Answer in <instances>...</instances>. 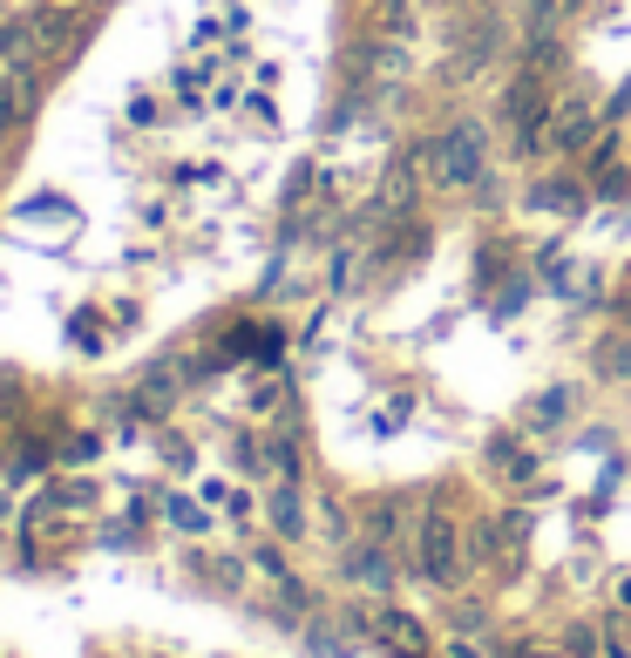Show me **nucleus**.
<instances>
[{
	"mask_svg": "<svg viewBox=\"0 0 631 658\" xmlns=\"http://www.w3.org/2000/svg\"><path fill=\"white\" fill-rule=\"evenodd\" d=\"M449 658H489V651H483L476 638H455V645H449Z\"/></svg>",
	"mask_w": 631,
	"mask_h": 658,
	"instance_id": "nucleus-18",
	"label": "nucleus"
},
{
	"mask_svg": "<svg viewBox=\"0 0 631 658\" xmlns=\"http://www.w3.org/2000/svg\"><path fill=\"white\" fill-rule=\"evenodd\" d=\"M374 632H380L394 651H414V658L428 651V632L414 625V617H401V611H380V617H374Z\"/></svg>",
	"mask_w": 631,
	"mask_h": 658,
	"instance_id": "nucleus-7",
	"label": "nucleus"
},
{
	"mask_svg": "<svg viewBox=\"0 0 631 658\" xmlns=\"http://www.w3.org/2000/svg\"><path fill=\"white\" fill-rule=\"evenodd\" d=\"M130 123H136V130H156V123H164V115H156V96H136V102H130Z\"/></svg>",
	"mask_w": 631,
	"mask_h": 658,
	"instance_id": "nucleus-17",
	"label": "nucleus"
},
{
	"mask_svg": "<svg viewBox=\"0 0 631 658\" xmlns=\"http://www.w3.org/2000/svg\"><path fill=\"white\" fill-rule=\"evenodd\" d=\"M618 604H624V611H631V577H624V584H618Z\"/></svg>",
	"mask_w": 631,
	"mask_h": 658,
	"instance_id": "nucleus-19",
	"label": "nucleus"
},
{
	"mask_svg": "<svg viewBox=\"0 0 631 658\" xmlns=\"http://www.w3.org/2000/svg\"><path fill=\"white\" fill-rule=\"evenodd\" d=\"M34 48H42V42H34V21H8V27H0V62H8V68H27Z\"/></svg>",
	"mask_w": 631,
	"mask_h": 658,
	"instance_id": "nucleus-9",
	"label": "nucleus"
},
{
	"mask_svg": "<svg viewBox=\"0 0 631 658\" xmlns=\"http://www.w3.org/2000/svg\"><path fill=\"white\" fill-rule=\"evenodd\" d=\"M414 550H421V570L435 577V584H455V570H462V564H455V550H462V529H455L442 510H428V516H421Z\"/></svg>",
	"mask_w": 631,
	"mask_h": 658,
	"instance_id": "nucleus-2",
	"label": "nucleus"
},
{
	"mask_svg": "<svg viewBox=\"0 0 631 658\" xmlns=\"http://www.w3.org/2000/svg\"><path fill=\"white\" fill-rule=\"evenodd\" d=\"M598 367H605L611 380H631V339H611V346H605V360H598Z\"/></svg>",
	"mask_w": 631,
	"mask_h": 658,
	"instance_id": "nucleus-15",
	"label": "nucleus"
},
{
	"mask_svg": "<svg viewBox=\"0 0 631 658\" xmlns=\"http://www.w3.org/2000/svg\"><path fill=\"white\" fill-rule=\"evenodd\" d=\"M346 577L353 584H367V591H387V557H380V544H361L346 557Z\"/></svg>",
	"mask_w": 631,
	"mask_h": 658,
	"instance_id": "nucleus-10",
	"label": "nucleus"
},
{
	"mask_svg": "<svg viewBox=\"0 0 631 658\" xmlns=\"http://www.w3.org/2000/svg\"><path fill=\"white\" fill-rule=\"evenodd\" d=\"M245 115L258 130H279V109H272V96H245Z\"/></svg>",
	"mask_w": 631,
	"mask_h": 658,
	"instance_id": "nucleus-16",
	"label": "nucleus"
},
{
	"mask_svg": "<svg viewBox=\"0 0 631 658\" xmlns=\"http://www.w3.org/2000/svg\"><path fill=\"white\" fill-rule=\"evenodd\" d=\"M252 564H258V570H265V577H272L279 591H292V570H286V557L272 550V544H258V550H252Z\"/></svg>",
	"mask_w": 631,
	"mask_h": 658,
	"instance_id": "nucleus-14",
	"label": "nucleus"
},
{
	"mask_svg": "<svg viewBox=\"0 0 631 658\" xmlns=\"http://www.w3.org/2000/svg\"><path fill=\"white\" fill-rule=\"evenodd\" d=\"M428 164L449 190H483L489 183V157H483V123H455L428 143Z\"/></svg>",
	"mask_w": 631,
	"mask_h": 658,
	"instance_id": "nucleus-1",
	"label": "nucleus"
},
{
	"mask_svg": "<svg viewBox=\"0 0 631 658\" xmlns=\"http://www.w3.org/2000/svg\"><path fill=\"white\" fill-rule=\"evenodd\" d=\"M265 516H272V529H279V536H306V502H299V489H292V482L272 489Z\"/></svg>",
	"mask_w": 631,
	"mask_h": 658,
	"instance_id": "nucleus-6",
	"label": "nucleus"
},
{
	"mask_svg": "<svg viewBox=\"0 0 631 658\" xmlns=\"http://www.w3.org/2000/svg\"><path fill=\"white\" fill-rule=\"evenodd\" d=\"M571 408H577V387H550V394H536L523 408V428L543 435V428H557V421H571Z\"/></svg>",
	"mask_w": 631,
	"mask_h": 658,
	"instance_id": "nucleus-4",
	"label": "nucleus"
},
{
	"mask_svg": "<svg viewBox=\"0 0 631 658\" xmlns=\"http://www.w3.org/2000/svg\"><path fill=\"white\" fill-rule=\"evenodd\" d=\"M27 21H34V42H42V48H62L68 34H75V14L62 8V0H48V8H34Z\"/></svg>",
	"mask_w": 631,
	"mask_h": 658,
	"instance_id": "nucleus-8",
	"label": "nucleus"
},
{
	"mask_svg": "<svg viewBox=\"0 0 631 658\" xmlns=\"http://www.w3.org/2000/svg\"><path fill=\"white\" fill-rule=\"evenodd\" d=\"M204 495H211V510H224V516H252V495L231 489V482H204Z\"/></svg>",
	"mask_w": 631,
	"mask_h": 658,
	"instance_id": "nucleus-13",
	"label": "nucleus"
},
{
	"mask_svg": "<svg viewBox=\"0 0 631 658\" xmlns=\"http://www.w3.org/2000/svg\"><path fill=\"white\" fill-rule=\"evenodd\" d=\"M550 143H557L564 157L590 149V143H598V109H590V102H564V109H557V123H550Z\"/></svg>",
	"mask_w": 631,
	"mask_h": 658,
	"instance_id": "nucleus-3",
	"label": "nucleus"
},
{
	"mask_svg": "<svg viewBox=\"0 0 631 658\" xmlns=\"http://www.w3.org/2000/svg\"><path fill=\"white\" fill-rule=\"evenodd\" d=\"M401 523H408V502H401V495H387V502H374V510H367L374 544H394V536H401Z\"/></svg>",
	"mask_w": 631,
	"mask_h": 658,
	"instance_id": "nucleus-11",
	"label": "nucleus"
},
{
	"mask_svg": "<svg viewBox=\"0 0 631 658\" xmlns=\"http://www.w3.org/2000/svg\"><path fill=\"white\" fill-rule=\"evenodd\" d=\"M164 516H170L184 536H204V529H211V510H204V502H190V495H164Z\"/></svg>",
	"mask_w": 631,
	"mask_h": 658,
	"instance_id": "nucleus-12",
	"label": "nucleus"
},
{
	"mask_svg": "<svg viewBox=\"0 0 631 658\" xmlns=\"http://www.w3.org/2000/svg\"><path fill=\"white\" fill-rule=\"evenodd\" d=\"M27 109H34V75H27V68H8V89H0V136L21 130Z\"/></svg>",
	"mask_w": 631,
	"mask_h": 658,
	"instance_id": "nucleus-5",
	"label": "nucleus"
}]
</instances>
